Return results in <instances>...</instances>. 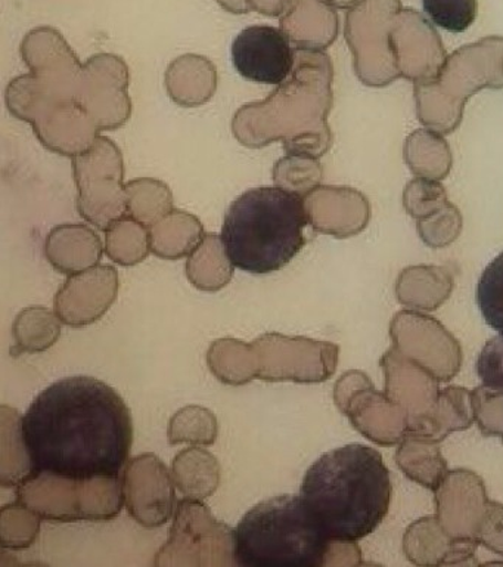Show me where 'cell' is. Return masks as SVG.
I'll use <instances>...</instances> for the list:
<instances>
[{
  "mask_svg": "<svg viewBox=\"0 0 503 567\" xmlns=\"http://www.w3.org/2000/svg\"><path fill=\"white\" fill-rule=\"evenodd\" d=\"M32 473L90 481L122 476L134 443V421L120 394L94 377L56 381L23 416Z\"/></svg>",
  "mask_w": 503,
  "mask_h": 567,
  "instance_id": "6da1fadb",
  "label": "cell"
},
{
  "mask_svg": "<svg viewBox=\"0 0 503 567\" xmlns=\"http://www.w3.org/2000/svg\"><path fill=\"white\" fill-rule=\"evenodd\" d=\"M333 80V61L325 52L295 49L293 73L266 100L237 111L233 136L247 148L280 141L289 154L322 157L333 145L328 124Z\"/></svg>",
  "mask_w": 503,
  "mask_h": 567,
  "instance_id": "7a4b0ae2",
  "label": "cell"
},
{
  "mask_svg": "<svg viewBox=\"0 0 503 567\" xmlns=\"http://www.w3.org/2000/svg\"><path fill=\"white\" fill-rule=\"evenodd\" d=\"M383 455L352 443L326 452L304 474L300 496L331 539L357 540L381 525L391 501Z\"/></svg>",
  "mask_w": 503,
  "mask_h": 567,
  "instance_id": "3957f363",
  "label": "cell"
},
{
  "mask_svg": "<svg viewBox=\"0 0 503 567\" xmlns=\"http://www.w3.org/2000/svg\"><path fill=\"white\" fill-rule=\"evenodd\" d=\"M304 198L277 186L245 190L229 207L222 239L233 265L264 275L285 268L306 244Z\"/></svg>",
  "mask_w": 503,
  "mask_h": 567,
  "instance_id": "277c9868",
  "label": "cell"
},
{
  "mask_svg": "<svg viewBox=\"0 0 503 567\" xmlns=\"http://www.w3.org/2000/svg\"><path fill=\"white\" fill-rule=\"evenodd\" d=\"M333 540L300 495H277L254 505L235 529V563L242 567H322Z\"/></svg>",
  "mask_w": 503,
  "mask_h": 567,
  "instance_id": "5b68a950",
  "label": "cell"
},
{
  "mask_svg": "<svg viewBox=\"0 0 503 567\" xmlns=\"http://www.w3.org/2000/svg\"><path fill=\"white\" fill-rule=\"evenodd\" d=\"M503 89V38L481 39L446 58L439 74L415 84L418 120L441 135L457 131L465 102L481 89Z\"/></svg>",
  "mask_w": 503,
  "mask_h": 567,
  "instance_id": "8992f818",
  "label": "cell"
},
{
  "mask_svg": "<svg viewBox=\"0 0 503 567\" xmlns=\"http://www.w3.org/2000/svg\"><path fill=\"white\" fill-rule=\"evenodd\" d=\"M6 101L10 113L32 124L34 135L52 153L76 157L101 136L99 128L76 100L52 92L33 73L11 80Z\"/></svg>",
  "mask_w": 503,
  "mask_h": 567,
  "instance_id": "52a82bcc",
  "label": "cell"
},
{
  "mask_svg": "<svg viewBox=\"0 0 503 567\" xmlns=\"http://www.w3.org/2000/svg\"><path fill=\"white\" fill-rule=\"evenodd\" d=\"M15 489L19 503L51 523L109 522L126 504L123 476L74 481L33 472Z\"/></svg>",
  "mask_w": 503,
  "mask_h": 567,
  "instance_id": "ba28073f",
  "label": "cell"
},
{
  "mask_svg": "<svg viewBox=\"0 0 503 567\" xmlns=\"http://www.w3.org/2000/svg\"><path fill=\"white\" fill-rule=\"evenodd\" d=\"M157 567H229L235 563V529L202 501L180 499L169 539L156 554Z\"/></svg>",
  "mask_w": 503,
  "mask_h": 567,
  "instance_id": "9c48e42d",
  "label": "cell"
},
{
  "mask_svg": "<svg viewBox=\"0 0 503 567\" xmlns=\"http://www.w3.org/2000/svg\"><path fill=\"white\" fill-rule=\"evenodd\" d=\"M77 186V212L91 225L107 230L127 215L125 163L120 148L109 137L99 136L95 144L73 157Z\"/></svg>",
  "mask_w": 503,
  "mask_h": 567,
  "instance_id": "30bf717a",
  "label": "cell"
},
{
  "mask_svg": "<svg viewBox=\"0 0 503 567\" xmlns=\"http://www.w3.org/2000/svg\"><path fill=\"white\" fill-rule=\"evenodd\" d=\"M400 0H357L346 17V40L356 75L366 86H387L400 79L391 30Z\"/></svg>",
  "mask_w": 503,
  "mask_h": 567,
  "instance_id": "8fae6325",
  "label": "cell"
},
{
  "mask_svg": "<svg viewBox=\"0 0 503 567\" xmlns=\"http://www.w3.org/2000/svg\"><path fill=\"white\" fill-rule=\"evenodd\" d=\"M259 353V379L281 383H324L337 370L339 349L328 341L266 332L253 341Z\"/></svg>",
  "mask_w": 503,
  "mask_h": 567,
  "instance_id": "7c38bea8",
  "label": "cell"
},
{
  "mask_svg": "<svg viewBox=\"0 0 503 567\" xmlns=\"http://www.w3.org/2000/svg\"><path fill=\"white\" fill-rule=\"evenodd\" d=\"M334 401L353 427L377 445H399L408 433L409 416L404 408L378 392L365 372L353 370L339 377Z\"/></svg>",
  "mask_w": 503,
  "mask_h": 567,
  "instance_id": "4fadbf2b",
  "label": "cell"
},
{
  "mask_svg": "<svg viewBox=\"0 0 503 567\" xmlns=\"http://www.w3.org/2000/svg\"><path fill=\"white\" fill-rule=\"evenodd\" d=\"M130 71L114 53H96L83 64L76 101L101 132L116 131L129 122Z\"/></svg>",
  "mask_w": 503,
  "mask_h": 567,
  "instance_id": "5bb4252c",
  "label": "cell"
},
{
  "mask_svg": "<svg viewBox=\"0 0 503 567\" xmlns=\"http://www.w3.org/2000/svg\"><path fill=\"white\" fill-rule=\"evenodd\" d=\"M392 346L439 379L450 381L462 365L459 341L436 318L417 310H401L390 326Z\"/></svg>",
  "mask_w": 503,
  "mask_h": 567,
  "instance_id": "9a60e30c",
  "label": "cell"
},
{
  "mask_svg": "<svg viewBox=\"0 0 503 567\" xmlns=\"http://www.w3.org/2000/svg\"><path fill=\"white\" fill-rule=\"evenodd\" d=\"M127 512L148 529L165 526L176 512L174 474L157 455L140 454L123 472Z\"/></svg>",
  "mask_w": 503,
  "mask_h": 567,
  "instance_id": "2e32d148",
  "label": "cell"
},
{
  "mask_svg": "<svg viewBox=\"0 0 503 567\" xmlns=\"http://www.w3.org/2000/svg\"><path fill=\"white\" fill-rule=\"evenodd\" d=\"M233 66L250 82L280 86L295 64V49L289 35L271 25H251L232 43Z\"/></svg>",
  "mask_w": 503,
  "mask_h": 567,
  "instance_id": "e0dca14e",
  "label": "cell"
},
{
  "mask_svg": "<svg viewBox=\"0 0 503 567\" xmlns=\"http://www.w3.org/2000/svg\"><path fill=\"white\" fill-rule=\"evenodd\" d=\"M490 503L480 476L470 470H453L436 491V517L453 538L472 539L479 544Z\"/></svg>",
  "mask_w": 503,
  "mask_h": 567,
  "instance_id": "ac0fdd59",
  "label": "cell"
},
{
  "mask_svg": "<svg viewBox=\"0 0 503 567\" xmlns=\"http://www.w3.org/2000/svg\"><path fill=\"white\" fill-rule=\"evenodd\" d=\"M120 278L116 268L96 265L70 275L56 292L55 313L65 326L81 328L99 321L116 301Z\"/></svg>",
  "mask_w": 503,
  "mask_h": 567,
  "instance_id": "d6986e66",
  "label": "cell"
},
{
  "mask_svg": "<svg viewBox=\"0 0 503 567\" xmlns=\"http://www.w3.org/2000/svg\"><path fill=\"white\" fill-rule=\"evenodd\" d=\"M391 47L401 78L415 84L434 79L448 58L439 33L413 9H401L396 17Z\"/></svg>",
  "mask_w": 503,
  "mask_h": 567,
  "instance_id": "ffe728a7",
  "label": "cell"
},
{
  "mask_svg": "<svg viewBox=\"0 0 503 567\" xmlns=\"http://www.w3.org/2000/svg\"><path fill=\"white\" fill-rule=\"evenodd\" d=\"M20 51L30 73L36 75L52 92L76 100L83 64L59 30L38 27L25 35Z\"/></svg>",
  "mask_w": 503,
  "mask_h": 567,
  "instance_id": "44dd1931",
  "label": "cell"
},
{
  "mask_svg": "<svg viewBox=\"0 0 503 567\" xmlns=\"http://www.w3.org/2000/svg\"><path fill=\"white\" fill-rule=\"evenodd\" d=\"M308 225L335 238L355 237L368 225V199L346 186H317L304 197Z\"/></svg>",
  "mask_w": 503,
  "mask_h": 567,
  "instance_id": "7402d4cb",
  "label": "cell"
},
{
  "mask_svg": "<svg viewBox=\"0 0 503 567\" xmlns=\"http://www.w3.org/2000/svg\"><path fill=\"white\" fill-rule=\"evenodd\" d=\"M386 388L384 393L409 416V427L430 414L439 399V379L421 363L413 361L392 346L381 359Z\"/></svg>",
  "mask_w": 503,
  "mask_h": 567,
  "instance_id": "603a6c76",
  "label": "cell"
},
{
  "mask_svg": "<svg viewBox=\"0 0 503 567\" xmlns=\"http://www.w3.org/2000/svg\"><path fill=\"white\" fill-rule=\"evenodd\" d=\"M475 540L453 538L436 516L419 518L406 530V558L418 566L475 565Z\"/></svg>",
  "mask_w": 503,
  "mask_h": 567,
  "instance_id": "cb8c5ba5",
  "label": "cell"
},
{
  "mask_svg": "<svg viewBox=\"0 0 503 567\" xmlns=\"http://www.w3.org/2000/svg\"><path fill=\"white\" fill-rule=\"evenodd\" d=\"M280 24L302 51L324 52L338 35V16L329 0H291Z\"/></svg>",
  "mask_w": 503,
  "mask_h": 567,
  "instance_id": "d4e9b609",
  "label": "cell"
},
{
  "mask_svg": "<svg viewBox=\"0 0 503 567\" xmlns=\"http://www.w3.org/2000/svg\"><path fill=\"white\" fill-rule=\"evenodd\" d=\"M104 246L99 235L87 225L64 224L48 234L45 255L59 272L74 275L99 265Z\"/></svg>",
  "mask_w": 503,
  "mask_h": 567,
  "instance_id": "484cf974",
  "label": "cell"
},
{
  "mask_svg": "<svg viewBox=\"0 0 503 567\" xmlns=\"http://www.w3.org/2000/svg\"><path fill=\"white\" fill-rule=\"evenodd\" d=\"M165 86L175 104L196 109L213 97L218 89V70L209 58L187 53L167 66Z\"/></svg>",
  "mask_w": 503,
  "mask_h": 567,
  "instance_id": "4316f807",
  "label": "cell"
},
{
  "mask_svg": "<svg viewBox=\"0 0 503 567\" xmlns=\"http://www.w3.org/2000/svg\"><path fill=\"white\" fill-rule=\"evenodd\" d=\"M453 277L443 266H410L401 270L395 291L397 300L413 310H436L449 299Z\"/></svg>",
  "mask_w": 503,
  "mask_h": 567,
  "instance_id": "83f0119b",
  "label": "cell"
},
{
  "mask_svg": "<svg viewBox=\"0 0 503 567\" xmlns=\"http://www.w3.org/2000/svg\"><path fill=\"white\" fill-rule=\"evenodd\" d=\"M474 423L471 405V392L459 385L440 390L430 414L410 425L408 432L422 434L432 441L443 442L450 433L470 429Z\"/></svg>",
  "mask_w": 503,
  "mask_h": 567,
  "instance_id": "f1b7e54d",
  "label": "cell"
},
{
  "mask_svg": "<svg viewBox=\"0 0 503 567\" xmlns=\"http://www.w3.org/2000/svg\"><path fill=\"white\" fill-rule=\"evenodd\" d=\"M396 463L410 481L437 491L446 476L448 463L441 455L439 443L422 434L408 432L396 451Z\"/></svg>",
  "mask_w": 503,
  "mask_h": 567,
  "instance_id": "f546056e",
  "label": "cell"
},
{
  "mask_svg": "<svg viewBox=\"0 0 503 567\" xmlns=\"http://www.w3.org/2000/svg\"><path fill=\"white\" fill-rule=\"evenodd\" d=\"M171 474L185 498L205 501L218 491L222 468L211 452L192 446L175 456Z\"/></svg>",
  "mask_w": 503,
  "mask_h": 567,
  "instance_id": "4dcf8cb0",
  "label": "cell"
},
{
  "mask_svg": "<svg viewBox=\"0 0 503 567\" xmlns=\"http://www.w3.org/2000/svg\"><path fill=\"white\" fill-rule=\"evenodd\" d=\"M235 265L224 246L222 235L206 234L196 250L188 256L187 277L198 290L216 292L227 287Z\"/></svg>",
  "mask_w": 503,
  "mask_h": 567,
  "instance_id": "1f68e13d",
  "label": "cell"
},
{
  "mask_svg": "<svg viewBox=\"0 0 503 567\" xmlns=\"http://www.w3.org/2000/svg\"><path fill=\"white\" fill-rule=\"evenodd\" d=\"M205 235V225L201 220L184 210H171L149 228L151 251L165 260L188 257Z\"/></svg>",
  "mask_w": 503,
  "mask_h": 567,
  "instance_id": "d6a6232c",
  "label": "cell"
},
{
  "mask_svg": "<svg viewBox=\"0 0 503 567\" xmlns=\"http://www.w3.org/2000/svg\"><path fill=\"white\" fill-rule=\"evenodd\" d=\"M211 374L228 385H245L259 379V353L254 343L232 339L213 341L207 352Z\"/></svg>",
  "mask_w": 503,
  "mask_h": 567,
  "instance_id": "836d02e7",
  "label": "cell"
},
{
  "mask_svg": "<svg viewBox=\"0 0 503 567\" xmlns=\"http://www.w3.org/2000/svg\"><path fill=\"white\" fill-rule=\"evenodd\" d=\"M32 473L25 445L23 416L14 408H0V485L17 487Z\"/></svg>",
  "mask_w": 503,
  "mask_h": 567,
  "instance_id": "e575fe53",
  "label": "cell"
},
{
  "mask_svg": "<svg viewBox=\"0 0 503 567\" xmlns=\"http://www.w3.org/2000/svg\"><path fill=\"white\" fill-rule=\"evenodd\" d=\"M405 159L413 175L441 181L452 168V153L443 135L434 131H417L406 140Z\"/></svg>",
  "mask_w": 503,
  "mask_h": 567,
  "instance_id": "d590c367",
  "label": "cell"
},
{
  "mask_svg": "<svg viewBox=\"0 0 503 567\" xmlns=\"http://www.w3.org/2000/svg\"><path fill=\"white\" fill-rule=\"evenodd\" d=\"M15 357L23 353H41L51 349L61 336V319L45 306H29L17 315L12 326Z\"/></svg>",
  "mask_w": 503,
  "mask_h": 567,
  "instance_id": "8d00e7d4",
  "label": "cell"
},
{
  "mask_svg": "<svg viewBox=\"0 0 503 567\" xmlns=\"http://www.w3.org/2000/svg\"><path fill=\"white\" fill-rule=\"evenodd\" d=\"M105 252L114 264L135 266L151 252L149 228L134 217H120L105 230Z\"/></svg>",
  "mask_w": 503,
  "mask_h": 567,
  "instance_id": "74e56055",
  "label": "cell"
},
{
  "mask_svg": "<svg viewBox=\"0 0 503 567\" xmlns=\"http://www.w3.org/2000/svg\"><path fill=\"white\" fill-rule=\"evenodd\" d=\"M127 215L148 228L169 215L174 208V194L165 182L153 177H139L127 182Z\"/></svg>",
  "mask_w": 503,
  "mask_h": 567,
  "instance_id": "f35d334b",
  "label": "cell"
},
{
  "mask_svg": "<svg viewBox=\"0 0 503 567\" xmlns=\"http://www.w3.org/2000/svg\"><path fill=\"white\" fill-rule=\"evenodd\" d=\"M218 436V419L213 411L200 405L182 408L171 416L167 427L170 445L189 443L196 446H211Z\"/></svg>",
  "mask_w": 503,
  "mask_h": 567,
  "instance_id": "ab89813d",
  "label": "cell"
},
{
  "mask_svg": "<svg viewBox=\"0 0 503 567\" xmlns=\"http://www.w3.org/2000/svg\"><path fill=\"white\" fill-rule=\"evenodd\" d=\"M273 184L277 188L306 197L321 185L324 168L319 159L308 155L289 154L277 159L272 171Z\"/></svg>",
  "mask_w": 503,
  "mask_h": 567,
  "instance_id": "60d3db41",
  "label": "cell"
},
{
  "mask_svg": "<svg viewBox=\"0 0 503 567\" xmlns=\"http://www.w3.org/2000/svg\"><path fill=\"white\" fill-rule=\"evenodd\" d=\"M42 517L24 504L6 505L0 509V544L3 549H25L32 547L41 532Z\"/></svg>",
  "mask_w": 503,
  "mask_h": 567,
  "instance_id": "b9f144b4",
  "label": "cell"
},
{
  "mask_svg": "<svg viewBox=\"0 0 503 567\" xmlns=\"http://www.w3.org/2000/svg\"><path fill=\"white\" fill-rule=\"evenodd\" d=\"M475 299L488 326L503 336V251L481 275Z\"/></svg>",
  "mask_w": 503,
  "mask_h": 567,
  "instance_id": "7bdbcfd3",
  "label": "cell"
},
{
  "mask_svg": "<svg viewBox=\"0 0 503 567\" xmlns=\"http://www.w3.org/2000/svg\"><path fill=\"white\" fill-rule=\"evenodd\" d=\"M471 405L481 433L503 442V389L488 384L472 389Z\"/></svg>",
  "mask_w": 503,
  "mask_h": 567,
  "instance_id": "ee69618b",
  "label": "cell"
},
{
  "mask_svg": "<svg viewBox=\"0 0 503 567\" xmlns=\"http://www.w3.org/2000/svg\"><path fill=\"white\" fill-rule=\"evenodd\" d=\"M419 237L431 248H443L457 241L462 229V216L452 203L446 204L440 210L418 220Z\"/></svg>",
  "mask_w": 503,
  "mask_h": 567,
  "instance_id": "f6af8a7d",
  "label": "cell"
},
{
  "mask_svg": "<svg viewBox=\"0 0 503 567\" xmlns=\"http://www.w3.org/2000/svg\"><path fill=\"white\" fill-rule=\"evenodd\" d=\"M422 7L432 24L450 33L470 29L476 17V0H422Z\"/></svg>",
  "mask_w": 503,
  "mask_h": 567,
  "instance_id": "bcb514c9",
  "label": "cell"
},
{
  "mask_svg": "<svg viewBox=\"0 0 503 567\" xmlns=\"http://www.w3.org/2000/svg\"><path fill=\"white\" fill-rule=\"evenodd\" d=\"M449 203L448 194L439 181L427 179V177H417L406 185L404 194V204L406 212L413 219H426L441 207Z\"/></svg>",
  "mask_w": 503,
  "mask_h": 567,
  "instance_id": "7dc6e473",
  "label": "cell"
},
{
  "mask_svg": "<svg viewBox=\"0 0 503 567\" xmlns=\"http://www.w3.org/2000/svg\"><path fill=\"white\" fill-rule=\"evenodd\" d=\"M475 372L483 384L503 389V336L493 337L476 358Z\"/></svg>",
  "mask_w": 503,
  "mask_h": 567,
  "instance_id": "c3c4849f",
  "label": "cell"
},
{
  "mask_svg": "<svg viewBox=\"0 0 503 567\" xmlns=\"http://www.w3.org/2000/svg\"><path fill=\"white\" fill-rule=\"evenodd\" d=\"M479 545H484L497 556L503 557V505L490 503L488 516L479 534Z\"/></svg>",
  "mask_w": 503,
  "mask_h": 567,
  "instance_id": "681fc988",
  "label": "cell"
},
{
  "mask_svg": "<svg viewBox=\"0 0 503 567\" xmlns=\"http://www.w3.org/2000/svg\"><path fill=\"white\" fill-rule=\"evenodd\" d=\"M250 8L266 17H282L291 0H249Z\"/></svg>",
  "mask_w": 503,
  "mask_h": 567,
  "instance_id": "f907efd6",
  "label": "cell"
},
{
  "mask_svg": "<svg viewBox=\"0 0 503 567\" xmlns=\"http://www.w3.org/2000/svg\"><path fill=\"white\" fill-rule=\"evenodd\" d=\"M218 2L228 12L237 13V16H244L251 9L249 0H218Z\"/></svg>",
  "mask_w": 503,
  "mask_h": 567,
  "instance_id": "816d5d0a",
  "label": "cell"
},
{
  "mask_svg": "<svg viewBox=\"0 0 503 567\" xmlns=\"http://www.w3.org/2000/svg\"><path fill=\"white\" fill-rule=\"evenodd\" d=\"M329 2L333 3L335 8L350 9L357 0H329Z\"/></svg>",
  "mask_w": 503,
  "mask_h": 567,
  "instance_id": "f5cc1de1",
  "label": "cell"
}]
</instances>
